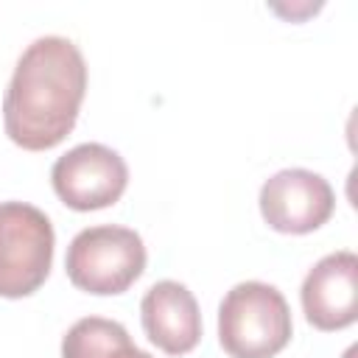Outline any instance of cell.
<instances>
[{
  "label": "cell",
  "instance_id": "cell-10",
  "mask_svg": "<svg viewBox=\"0 0 358 358\" xmlns=\"http://www.w3.org/2000/svg\"><path fill=\"white\" fill-rule=\"evenodd\" d=\"M123 358H154V355H148V352H143V350H137V347H134V350H129Z\"/></svg>",
  "mask_w": 358,
  "mask_h": 358
},
{
  "label": "cell",
  "instance_id": "cell-2",
  "mask_svg": "<svg viewBox=\"0 0 358 358\" xmlns=\"http://www.w3.org/2000/svg\"><path fill=\"white\" fill-rule=\"evenodd\" d=\"M291 333V308L268 282H238L218 305V341L229 358H274Z\"/></svg>",
  "mask_w": 358,
  "mask_h": 358
},
{
  "label": "cell",
  "instance_id": "cell-6",
  "mask_svg": "<svg viewBox=\"0 0 358 358\" xmlns=\"http://www.w3.org/2000/svg\"><path fill=\"white\" fill-rule=\"evenodd\" d=\"M263 221L285 235H308L330 221L336 193L322 173L308 168H285L268 176L260 187Z\"/></svg>",
  "mask_w": 358,
  "mask_h": 358
},
{
  "label": "cell",
  "instance_id": "cell-5",
  "mask_svg": "<svg viewBox=\"0 0 358 358\" xmlns=\"http://www.w3.org/2000/svg\"><path fill=\"white\" fill-rule=\"evenodd\" d=\"M50 185L70 210H103L123 196L129 168L115 148L103 143H81L53 162Z\"/></svg>",
  "mask_w": 358,
  "mask_h": 358
},
{
  "label": "cell",
  "instance_id": "cell-3",
  "mask_svg": "<svg viewBox=\"0 0 358 358\" xmlns=\"http://www.w3.org/2000/svg\"><path fill=\"white\" fill-rule=\"evenodd\" d=\"M143 238L117 224H101L81 229L64 257V271L70 282L95 296H115L134 285L145 268Z\"/></svg>",
  "mask_w": 358,
  "mask_h": 358
},
{
  "label": "cell",
  "instance_id": "cell-9",
  "mask_svg": "<svg viewBox=\"0 0 358 358\" xmlns=\"http://www.w3.org/2000/svg\"><path fill=\"white\" fill-rule=\"evenodd\" d=\"M134 350L129 330L103 316L78 319L62 338V358H123Z\"/></svg>",
  "mask_w": 358,
  "mask_h": 358
},
{
  "label": "cell",
  "instance_id": "cell-7",
  "mask_svg": "<svg viewBox=\"0 0 358 358\" xmlns=\"http://www.w3.org/2000/svg\"><path fill=\"white\" fill-rule=\"evenodd\" d=\"M305 319L324 333L344 330L358 319V257L355 252L324 255L302 280Z\"/></svg>",
  "mask_w": 358,
  "mask_h": 358
},
{
  "label": "cell",
  "instance_id": "cell-4",
  "mask_svg": "<svg viewBox=\"0 0 358 358\" xmlns=\"http://www.w3.org/2000/svg\"><path fill=\"white\" fill-rule=\"evenodd\" d=\"M53 224L25 201H0V296H31L50 274Z\"/></svg>",
  "mask_w": 358,
  "mask_h": 358
},
{
  "label": "cell",
  "instance_id": "cell-8",
  "mask_svg": "<svg viewBox=\"0 0 358 358\" xmlns=\"http://www.w3.org/2000/svg\"><path fill=\"white\" fill-rule=\"evenodd\" d=\"M140 319L148 341L168 355H185L201 341L199 302L176 280H159L145 291Z\"/></svg>",
  "mask_w": 358,
  "mask_h": 358
},
{
  "label": "cell",
  "instance_id": "cell-1",
  "mask_svg": "<svg viewBox=\"0 0 358 358\" xmlns=\"http://www.w3.org/2000/svg\"><path fill=\"white\" fill-rule=\"evenodd\" d=\"M87 92V62L67 36L34 39L14 64L3 98V126L14 145L48 151L76 126Z\"/></svg>",
  "mask_w": 358,
  "mask_h": 358
}]
</instances>
